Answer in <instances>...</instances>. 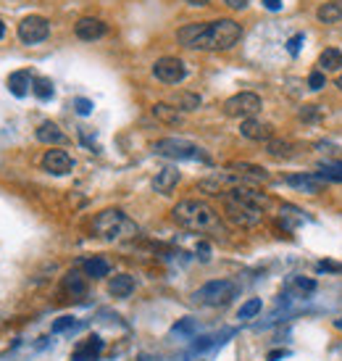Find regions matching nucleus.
<instances>
[{
    "mask_svg": "<svg viewBox=\"0 0 342 361\" xmlns=\"http://www.w3.org/2000/svg\"><path fill=\"white\" fill-rule=\"evenodd\" d=\"M327 269L329 272H337L340 267H337V264H329V261H321V264H318V272H327Z\"/></svg>",
    "mask_w": 342,
    "mask_h": 361,
    "instance_id": "nucleus-41",
    "label": "nucleus"
},
{
    "mask_svg": "<svg viewBox=\"0 0 342 361\" xmlns=\"http://www.w3.org/2000/svg\"><path fill=\"white\" fill-rule=\"evenodd\" d=\"M240 134L248 137V140H255V143H269L271 134H274V130H271V124L258 121L255 116H253V119H245L242 124H240Z\"/></svg>",
    "mask_w": 342,
    "mask_h": 361,
    "instance_id": "nucleus-14",
    "label": "nucleus"
},
{
    "mask_svg": "<svg viewBox=\"0 0 342 361\" xmlns=\"http://www.w3.org/2000/svg\"><path fill=\"white\" fill-rule=\"evenodd\" d=\"M240 37H242V27L235 19H216L208 24L195 21V24H184L177 32V40L192 51H229Z\"/></svg>",
    "mask_w": 342,
    "mask_h": 361,
    "instance_id": "nucleus-1",
    "label": "nucleus"
},
{
    "mask_svg": "<svg viewBox=\"0 0 342 361\" xmlns=\"http://www.w3.org/2000/svg\"><path fill=\"white\" fill-rule=\"evenodd\" d=\"M285 182H287L289 188L295 190H303V193H321L324 190V182L316 177V172H305V174H289L285 177Z\"/></svg>",
    "mask_w": 342,
    "mask_h": 361,
    "instance_id": "nucleus-15",
    "label": "nucleus"
},
{
    "mask_svg": "<svg viewBox=\"0 0 342 361\" xmlns=\"http://www.w3.org/2000/svg\"><path fill=\"white\" fill-rule=\"evenodd\" d=\"M200 103H203V98L197 93H187V90H182V93L174 95V106L179 108V111H197Z\"/></svg>",
    "mask_w": 342,
    "mask_h": 361,
    "instance_id": "nucleus-27",
    "label": "nucleus"
},
{
    "mask_svg": "<svg viewBox=\"0 0 342 361\" xmlns=\"http://www.w3.org/2000/svg\"><path fill=\"white\" fill-rule=\"evenodd\" d=\"M195 319H190V317H184L182 322H177V324H174V327H171V333L174 335H192L195 333Z\"/></svg>",
    "mask_w": 342,
    "mask_h": 361,
    "instance_id": "nucleus-31",
    "label": "nucleus"
},
{
    "mask_svg": "<svg viewBox=\"0 0 342 361\" xmlns=\"http://www.w3.org/2000/svg\"><path fill=\"white\" fill-rule=\"evenodd\" d=\"M61 290L66 295H71V298H82L87 293V274H79L77 269H71L61 282Z\"/></svg>",
    "mask_w": 342,
    "mask_h": 361,
    "instance_id": "nucleus-17",
    "label": "nucleus"
},
{
    "mask_svg": "<svg viewBox=\"0 0 342 361\" xmlns=\"http://www.w3.org/2000/svg\"><path fill=\"white\" fill-rule=\"evenodd\" d=\"M300 119L303 121H318V106H303Z\"/></svg>",
    "mask_w": 342,
    "mask_h": 361,
    "instance_id": "nucleus-36",
    "label": "nucleus"
},
{
    "mask_svg": "<svg viewBox=\"0 0 342 361\" xmlns=\"http://www.w3.org/2000/svg\"><path fill=\"white\" fill-rule=\"evenodd\" d=\"M48 35H51V24L45 16H26L19 24V40L26 45H37V42L48 40Z\"/></svg>",
    "mask_w": 342,
    "mask_h": 361,
    "instance_id": "nucleus-10",
    "label": "nucleus"
},
{
    "mask_svg": "<svg viewBox=\"0 0 342 361\" xmlns=\"http://www.w3.org/2000/svg\"><path fill=\"white\" fill-rule=\"evenodd\" d=\"M153 77L163 85H179L187 77V67H184L182 58H174V55H163L153 64Z\"/></svg>",
    "mask_w": 342,
    "mask_h": 361,
    "instance_id": "nucleus-8",
    "label": "nucleus"
},
{
    "mask_svg": "<svg viewBox=\"0 0 342 361\" xmlns=\"http://www.w3.org/2000/svg\"><path fill=\"white\" fill-rule=\"evenodd\" d=\"M177 185H179V172H177L174 166H163V169L153 177V190L161 193V195H169Z\"/></svg>",
    "mask_w": 342,
    "mask_h": 361,
    "instance_id": "nucleus-16",
    "label": "nucleus"
},
{
    "mask_svg": "<svg viewBox=\"0 0 342 361\" xmlns=\"http://www.w3.org/2000/svg\"><path fill=\"white\" fill-rule=\"evenodd\" d=\"M266 153H269V156H274V159H279V161L295 159V143H289V140H276V137H271V140L266 143Z\"/></svg>",
    "mask_w": 342,
    "mask_h": 361,
    "instance_id": "nucleus-24",
    "label": "nucleus"
},
{
    "mask_svg": "<svg viewBox=\"0 0 342 361\" xmlns=\"http://www.w3.org/2000/svg\"><path fill=\"white\" fill-rule=\"evenodd\" d=\"M74 32H77L79 40H100L105 32H108V24L100 21V19H95V16H84V19H79L77 24H74Z\"/></svg>",
    "mask_w": 342,
    "mask_h": 361,
    "instance_id": "nucleus-12",
    "label": "nucleus"
},
{
    "mask_svg": "<svg viewBox=\"0 0 342 361\" xmlns=\"http://www.w3.org/2000/svg\"><path fill=\"white\" fill-rule=\"evenodd\" d=\"M224 216H226V222H232L235 227L240 229H253L258 227L263 222V209L261 206H255V203L245 201V198H240L237 193H224Z\"/></svg>",
    "mask_w": 342,
    "mask_h": 361,
    "instance_id": "nucleus-4",
    "label": "nucleus"
},
{
    "mask_svg": "<svg viewBox=\"0 0 342 361\" xmlns=\"http://www.w3.org/2000/svg\"><path fill=\"white\" fill-rule=\"evenodd\" d=\"M261 108H263V100H261V95H255V93H237L224 100V114L232 116V119H242V121L253 119Z\"/></svg>",
    "mask_w": 342,
    "mask_h": 361,
    "instance_id": "nucleus-7",
    "label": "nucleus"
},
{
    "mask_svg": "<svg viewBox=\"0 0 342 361\" xmlns=\"http://www.w3.org/2000/svg\"><path fill=\"white\" fill-rule=\"evenodd\" d=\"M334 327H337V330H342V317L337 322H334Z\"/></svg>",
    "mask_w": 342,
    "mask_h": 361,
    "instance_id": "nucleus-46",
    "label": "nucleus"
},
{
    "mask_svg": "<svg viewBox=\"0 0 342 361\" xmlns=\"http://www.w3.org/2000/svg\"><path fill=\"white\" fill-rule=\"evenodd\" d=\"M308 85H311V90H321V87L327 85V77H324V71H318V69H316L314 74L308 77Z\"/></svg>",
    "mask_w": 342,
    "mask_h": 361,
    "instance_id": "nucleus-35",
    "label": "nucleus"
},
{
    "mask_svg": "<svg viewBox=\"0 0 342 361\" xmlns=\"http://www.w3.org/2000/svg\"><path fill=\"white\" fill-rule=\"evenodd\" d=\"M334 87H337V90H340V93H342V74H340V77H337V82H334Z\"/></svg>",
    "mask_w": 342,
    "mask_h": 361,
    "instance_id": "nucleus-44",
    "label": "nucleus"
},
{
    "mask_svg": "<svg viewBox=\"0 0 342 361\" xmlns=\"http://www.w3.org/2000/svg\"><path fill=\"white\" fill-rule=\"evenodd\" d=\"M92 232H95V238H100L105 243H127L140 235V227L124 211L105 209L92 219Z\"/></svg>",
    "mask_w": 342,
    "mask_h": 361,
    "instance_id": "nucleus-3",
    "label": "nucleus"
},
{
    "mask_svg": "<svg viewBox=\"0 0 342 361\" xmlns=\"http://www.w3.org/2000/svg\"><path fill=\"white\" fill-rule=\"evenodd\" d=\"M287 356V351H271L269 353V361H279V359H285Z\"/></svg>",
    "mask_w": 342,
    "mask_h": 361,
    "instance_id": "nucleus-42",
    "label": "nucleus"
},
{
    "mask_svg": "<svg viewBox=\"0 0 342 361\" xmlns=\"http://www.w3.org/2000/svg\"><path fill=\"white\" fill-rule=\"evenodd\" d=\"M82 269H84V274L92 277V280H100V277H108V274H111V264H108V258H103V256L84 258V261H82Z\"/></svg>",
    "mask_w": 342,
    "mask_h": 361,
    "instance_id": "nucleus-19",
    "label": "nucleus"
},
{
    "mask_svg": "<svg viewBox=\"0 0 342 361\" xmlns=\"http://www.w3.org/2000/svg\"><path fill=\"white\" fill-rule=\"evenodd\" d=\"M279 222L285 224V229H292L295 224H303L305 222V214H303L298 206H282V214H279Z\"/></svg>",
    "mask_w": 342,
    "mask_h": 361,
    "instance_id": "nucleus-28",
    "label": "nucleus"
},
{
    "mask_svg": "<svg viewBox=\"0 0 342 361\" xmlns=\"http://www.w3.org/2000/svg\"><path fill=\"white\" fill-rule=\"evenodd\" d=\"M32 93L37 95L39 100H51L55 90H53V82L48 77H35V85H32Z\"/></svg>",
    "mask_w": 342,
    "mask_h": 361,
    "instance_id": "nucleus-29",
    "label": "nucleus"
},
{
    "mask_svg": "<svg viewBox=\"0 0 342 361\" xmlns=\"http://www.w3.org/2000/svg\"><path fill=\"white\" fill-rule=\"evenodd\" d=\"M216 346V337H210V335H203V337H197L192 348H190V353H203V351H208V348Z\"/></svg>",
    "mask_w": 342,
    "mask_h": 361,
    "instance_id": "nucleus-33",
    "label": "nucleus"
},
{
    "mask_svg": "<svg viewBox=\"0 0 342 361\" xmlns=\"http://www.w3.org/2000/svg\"><path fill=\"white\" fill-rule=\"evenodd\" d=\"M295 285L300 288L303 293H311V290L316 288V282L314 280H305V277H298V280H295Z\"/></svg>",
    "mask_w": 342,
    "mask_h": 361,
    "instance_id": "nucleus-38",
    "label": "nucleus"
},
{
    "mask_svg": "<svg viewBox=\"0 0 342 361\" xmlns=\"http://www.w3.org/2000/svg\"><path fill=\"white\" fill-rule=\"evenodd\" d=\"M316 67H318V71H324V74L340 71L342 69V51H337V48H327V51H321L318 61H316Z\"/></svg>",
    "mask_w": 342,
    "mask_h": 361,
    "instance_id": "nucleus-21",
    "label": "nucleus"
},
{
    "mask_svg": "<svg viewBox=\"0 0 342 361\" xmlns=\"http://www.w3.org/2000/svg\"><path fill=\"white\" fill-rule=\"evenodd\" d=\"M108 293L114 298H129L134 293V277L132 274H116L108 282Z\"/></svg>",
    "mask_w": 342,
    "mask_h": 361,
    "instance_id": "nucleus-20",
    "label": "nucleus"
},
{
    "mask_svg": "<svg viewBox=\"0 0 342 361\" xmlns=\"http://www.w3.org/2000/svg\"><path fill=\"white\" fill-rule=\"evenodd\" d=\"M316 16H318L324 24H334V21H340V19H342V0H332V3L318 6Z\"/></svg>",
    "mask_w": 342,
    "mask_h": 361,
    "instance_id": "nucleus-26",
    "label": "nucleus"
},
{
    "mask_svg": "<svg viewBox=\"0 0 342 361\" xmlns=\"http://www.w3.org/2000/svg\"><path fill=\"white\" fill-rule=\"evenodd\" d=\"M184 3H190V6H206L210 0H184Z\"/></svg>",
    "mask_w": 342,
    "mask_h": 361,
    "instance_id": "nucleus-43",
    "label": "nucleus"
},
{
    "mask_svg": "<svg viewBox=\"0 0 342 361\" xmlns=\"http://www.w3.org/2000/svg\"><path fill=\"white\" fill-rule=\"evenodd\" d=\"M3 35H6V24H3V21H0V37H3Z\"/></svg>",
    "mask_w": 342,
    "mask_h": 361,
    "instance_id": "nucleus-45",
    "label": "nucleus"
},
{
    "mask_svg": "<svg viewBox=\"0 0 342 361\" xmlns=\"http://www.w3.org/2000/svg\"><path fill=\"white\" fill-rule=\"evenodd\" d=\"M153 153L156 156H166V159H179V161H208L206 150L190 140H182V137H163V140H156L153 143Z\"/></svg>",
    "mask_w": 342,
    "mask_h": 361,
    "instance_id": "nucleus-5",
    "label": "nucleus"
},
{
    "mask_svg": "<svg viewBox=\"0 0 342 361\" xmlns=\"http://www.w3.org/2000/svg\"><path fill=\"white\" fill-rule=\"evenodd\" d=\"M103 337L100 335H90V337H84L77 348H74V353H71V361H98V356L103 353Z\"/></svg>",
    "mask_w": 342,
    "mask_h": 361,
    "instance_id": "nucleus-13",
    "label": "nucleus"
},
{
    "mask_svg": "<svg viewBox=\"0 0 342 361\" xmlns=\"http://www.w3.org/2000/svg\"><path fill=\"white\" fill-rule=\"evenodd\" d=\"M74 324H77V319H74V317H58V319L53 322L51 330H53L55 335H61V333H69V330H71Z\"/></svg>",
    "mask_w": 342,
    "mask_h": 361,
    "instance_id": "nucleus-32",
    "label": "nucleus"
},
{
    "mask_svg": "<svg viewBox=\"0 0 342 361\" xmlns=\"http://www.w3.org/2000/svg\"><path fill=\"white\" fill-rule=\"evenodd\" d=\"M150 111H153V116H156L158 121H163V124H171V127L182 124V111L177 106H171V103H156Z\"/></svg>",
    "mask_w": 342,
    "mask_h": 361,
    "instance_id": "nucleus-23",
    "label": "nucleus"
},
{
    "mask_svg": "<svg viewBox=\"0 0 342 361\" xmlns=\"http://www.w3.org/2000/svg\"><path fill=\"white\" fill-rule=\"evenodd\" d=\"M237 295V285L232 280H210L206 285H200L195 293H192V301L200 303V306H226L232 298Z\"/></svg>",
    "mask_w": 342,
    "mask_h": 361,
    "instance_id": "nucleus-6",
    "label": "nucleus"
},
{
    "mask_svg": "<svg viewBox=\"0 0 342 361\" xmlns=\"http://www.w3.org/2000/svg\"><path fill=\"white\" fill-rule=\"evenodd\" d=\"M224 172L235 174L242 185H263L269 182V172L258 166V164H248V161H229L224 166Z\"/></svg>",
    "mask_w": 342,
    "mask_h": 361,
    "instance_id": "nucleus-9",
    "label": "nucleus"
},
{
    "mask_svg": "<svg viewBox=\"0 0 342 361\" xmlns=\"http://www.w3.org/2000/svg\"><path fill=\"white\" fill-rule=\"evenodd\" d=\"M316 177L321 182H342V161H321Z\"/></svg>",
    "mask_w": 342,
    "mask_h": 361,
    "instance_id": "nucleus-25",
    "label": "nucleus"
},
{
    "mask_svg": "<svg viewBox=\"0 0 342 361\" xmlns=\"http://www.w3.org/2000/svg\"><path fill=\"white\" fill-rule=\"evenodd\" d=\"M37 140L39 143H45V146H64L66 143V134L61 132V127L55 124V121H42L37 127Z\"/></svg>",
    "mask_w": 342,
    "mask_h": 361,
    "instance_id": "nucleus-18",
    "label": "nucleus"
},
{
    "mask_svg": "<svg viewBox=\"0 0 342 361\" xmlns=\"http://www.w3.org/2000/svg\"><path fill=\"white\" fill-rule=\"evenodd\" d=\"M269 11H282V0H261Z\"/></svg>",
    "mask_w": 342,
    "mask_h": 361,
    "instance_id": "nucleus-40",
    "label": "nucleus"
},
{
    "mask_svg": "<svg viewBox=\"0 0 342 361\" xmlns=\"http://www.w3.org/2000/svg\"><path fill=\"white\" fill-rule=\"evenodd\" d=\"M42 169L55 174V177H64V174H69L74 169V159H71L66 150L51 148V150H45V156H42Z\"/></svg>",
    "mask_w": 342,
    "mask_h": 361,
    "instance_id": "nucleus-11",
    "label": "nucleus"
},
{
    "mask_svg": "<svg viewBox=\"0 0 342 361\" xmlns=\"http://www.w3.org/2000/svg\"><path fill=\"white\" fill-rule=\"evenodd\" d=\"M32 85H35V77H32L29 71H13L11 77H8V90H11L16 98H24V95L32 90Z\"/></svg>",
    "mask_w": 342,
    "mask_h": 361,
    "instance_id": "nucleus-22",
    "label": "nucleus"
},
{
    "mask_svg": "<svg viewBox=\"0 0 342 361\" xmlns=\"http://www.w3.org/2000/svg\"><path fill=\"white\" fill-rule=\"evenodd\" d=\"M224 3H226L232 11H242V8L248 6V0H224Z\"/></svg>",
    "mask_w": 342,
    "mask_h": 361,
    "instance_id": "nucleus-39",
    "label": "nucleus"
},
{
    "mask_svg": "<svg viewBox=\"0 0 342 361\" xmlns=\"http://www.w3.org/2000/svg\"><path fill=\"white\" fill-rule=\"evenodd\" d=\"M300 42H303V35H295V37H289V42H287L289 55H298V53H300Z\"/></svg>",
    "mask_w": 342,
    "mask_h": 361,
    "instance_id": "nucleus-37",
    "label": "nucleus"
},
{
    "mask_svg": "<svg viewBox=\"0 0 342 361\" xmlns=\"http://www.w3.org/2000/svg\"><path fill=\"white\" fill-rule=\"evenodd\" d=\"M261 308H263V303H261V298H250V301H245L242 306H240V319H253L255 314H261Z\"/></svg>",
    "mask_w": 342,
    "mask_h": 361,
    "instance_id": "nucleus-30",
    "label": "nucleus"
},
{
    "mask_svg": "<svg viewBox=\"0 0 342 361\" xmlns=\"http://www.w3.org/2000/svg\"><path fill=\"white\" fill-rule=\"evenodd\" d=\"M74 108H77L79 116H90L92 114V100H87V98H77V100H74Z\"/></svg>",
    "mask_w": 342,
    "mask_h": 361,
    "instance_id": "nucleus-34",
    "label": "nucleus"
},
{
    "mask_svg": "<svg viewBox=\"0 0 342 361\" xmlns=\"http://www.w3.org/2000/svg\"><path fill=\"white\" fill-rule=\"evenodd\" d=\"M171 219L179 227L190 229V232H203V235H226L222 216L213 211V206L206 201H179L171 209Z\"/></svg>",
    "mask_w": 342,
    "mask_h": 361,
    "instance_id": "nucleus-2",
    "label": "nucleus"
}]
</instances>
